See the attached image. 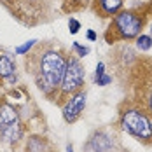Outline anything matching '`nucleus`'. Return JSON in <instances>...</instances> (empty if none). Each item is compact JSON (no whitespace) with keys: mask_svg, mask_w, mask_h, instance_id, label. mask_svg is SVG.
Returning <instances> with one entry per match:
<instances>
[{"mask_svg":"<svg viewBox=\"0 0 152 152\" xmlns=\"http://www.w3.org/2000/svg\"><path fill=\"white\" fill-rule=\"evenodd\" d=\"M110 140L107 135L103 133H98V135H94L93 140L89 142V145H88V151L89 152H108L110 151Z\"/></svg>","mask_w":152,"mask_h":152,"instance_id":"obj_7","label":"nucleus"},{"mask_svg":"<svg viewBox=\"0 0 152 152\" xmlns=\"http://www.w3.org/2000/svg\"><path fill=\"white\" fill-rule=\"evenodd\" d=\"M66 63L60 53L49 51L40 60V79H39V88L46 93L56 89L61 84V79L65 74Z\"/></svg>","mask_w":152,"mask_h":152,"instance_id":"obj_1","label":"nucleus"},{"mask_svg":"<svg viewBox=\"0 0 152 152\" xmlns=\"http://www.w3.org/2000/svg\"><path fill=\"white\" fill-rule=\"evenodd\" d=\"M100 5L107 14H115L122 5V0H100Z\"/></svg>","mask_w":152,"mask_h":152,"instance_id":"obj_9","label":"nucleus"},{"mask_svg":"<svg viewBox=\"0 0 152 152\" xmlns=\"http://www.w3.org/2000/svg\"><path fill=\"white\" fill-rule=\"evenodd\" d=\"M105 65L103 63H98V66H96V74H94V79H98V77H102L103 74H105Z\"/></svg>","mask_w":152,"mask_h":152,"instance_id":"obj_14","label":"nucleus"},{"mask_svg":"<svg viewBox=\"0 0 152 152\" xmlns=\"http://www.w3.org/2000/svg\"><path fill=\"white\" fill-rule=\"evenodd\" d=\"M14 72V63L9 56L2 54L0 56V77H9Z\"/></svg>","mask_w":152,"mask_h":152,"instance_id":"obj_8","label":"nucleus"},{"mask_svg":"<svg viewBox=\"0 0 152 152\" xmlns=\"http://www.w3.org/2000/svg\"><path fill=\"white\" fill-rule=\"evenodd\" d=\"M147 107H149V110L152 112V91L149 93V98H147Z\"/></svg>","mask_w":152,"mask_h":152,"instance_id":"obj_16","label":"nucleus"},{"mask_svg":"<svg viewBox=\"0 0 152 152\" xmlns=\"http://www.w3.org/2000/svg\"><path fill=\"white\" fill-rule=\"evenodd\" d=\"M86 107V93H77L75 96L66 103V107L63 108V117L66 122H74L77 121V117L82 114Z\"/></svg>","mask_w":152,"mask_h":152,"instance_id":"obj_6","label":"nucleus"},{"mask_svg":"<svg viewBox=\"0 0 152 152\" xmlns=\"http://www.w3.org/2000/svg\"><path fill=\"white\" fill-rule=\"evenodd\" d=\"M79 2H82V0H79Z\"/></svg>","mask_w":152,"mask_h":152,"instance_id":"obj_20","label":"nucleus"},{"mask_svg":"<svg viewBox=\"0 0 152 152\" xmlns=\"http://www.w3.org/2000/svg\"><path fill=\"white\" fill-rule=\"evenodd\" d=\"M110 80H112V79H110L108 75H105V74H103L102 77H98V79H96V82H98L100 86H107V84H108Z\"/></svg>","mask_w":152,"mask_h":152,"instance_id":"obj_13","label":"nucleus"},{"mask_svg":"<svg viewBox=\"0 0 152 152\" xmlns=\"http://www.w3.org/2000/svg\"><path fill=\"white\" fill-rule=\"evenodd\" d=\"M21 135L18 112L11 105H0V138L14 143Z\"/></svg>","mask_w":152,"mask_h":152,"instance_id":"obj_3","label":"nucleus"},{"mask_svg":"<svg viewBox=\"0 0 152 152\" xmlns=\"http://www.w3.org/2000/svg\"><path fill=\"white\" fill-rule=\"evenodd\" d=\"M137 47L140 51H149L152 47V39L149 35H140L137 39Z\"/></svg>","mask_w":152,"mask_h":152,"instance_id":"obj_10","label":"nucleus"},{"mask_svg":"<svg viewBox=\"0 0 152 152\" xmlns=\"http://www.w3.org/2000/svg\"><path fill=\"white\" fill-rule=\"evenodd\" d=\"M79 28H80L79 21H75V19H70V31H72V33H77V31H79Z\"/></svg>","mask_w":152,"mask_h":152,"instance_id":"obj_15","label":"nucleus"},{"mask_svg":"<svg viewBox=\"0 0 152 152\" xmlns=\"http://www.w3.org/2000/svg\"><path fill=\"white\" fill-rule=\"evenodd\" d=\"M110 28L117 31L119 39H133L142 30V19L133 12H119Z\"/></svg>","mask_w":152,"mask_h":152,"instance_id":"obj_4","label":"nucleus"},{"mask_svg":"<svg viewBox=\"0 0 152 152\" xmlns=\"http://www.w3.org/2000/svg\"><path fill=\"white\" fill-rule=\"evenodd\" d=\"M33 44H35V40H28L26 44H23V46L18 47V49H16V53H18V54H25V53H26V51H28Z\"/></svg>","mask_w":152,"mask_h":152,"instance_id":"obj_11","label":"nucleus"},{"mask_svg":"<svg viewBox=\"0 0 152 152\" xmlns=\"http://www.w3.org/2000/svg\"><path fill=\"white\" fill-rule=\"evenodd\" d=\"M74 47H75L77 51H79V56H86V54H88V53H89V49H88V47H82L80 46V44H74Z\"/></svg>","mask_w":152,"mask_h":152,"instance_id":"obj_12","label":"nucleus"},{"mask_svg":"<svg viewBox=\"0 0 152 152\" xmlns=\"http://www.w3.org/2000/svg\"><path fill=\"white\" fill-rule=\"evenodd\" d=\"M66 152H74V149H72V145H68V147H66Z\"/></svg>","mask_w":152,"mask_h":152,"instance_id":"obj_18","label":"nucleus"},{"mask_svg":"<svg viewBox=\"0 0 152 152\" xmlns=\"http://www.w3.org/2000/svg\"><path fill=\"white\" fill-rule=\"evenodd\" d=\"M122 129L140 140H152V124L140 110H126L121 117Z\"/></svg>","mask_w":152,"mask_h":152,"instance_id":"obj_2","label":"nucleus"},{"mask_svg":"<svg viewBox=\"0 0 152 152\" xmlns=\"http://www.w3.org/2000/svg\"><path fill=\"white\" fill-rule=\"evenodd\" d=\"M151 31H152V26H151Z\"/></svg>","mask_w":152,"mask_h":152,"instance_id":"obj_19","label":"nucleus"},{"mask_svg":"<svg viewBox=\"0 0 152 152\" xmlns=\"http://www.w3.org/2000/svg\"><path fill=\"white\" fill-rule=\"evenodd\" d=\"M82 80H84V68L75 58H72L66 63L65 74L61 79V89H63V93H74L75 89L80 88Z\"/></svg>","mask_w":152,"mask_h":152,"instance_id":"obj_5","label":"nucleus"},{"mask_svg":"<svg viewBox=\"0 0 152 152\" xmlns=\"http://www.w3.org/2000/svg\"><path fill=\"white\" fill-rule=\"evenodd\" d=\"M88 37H89L91 40H94V39H96V33H94V31H88Z\"/></svg>","mask_w":152,"mask_h":152,"instance_id":"obj_17","label":"nucleus"}]
</instances>
